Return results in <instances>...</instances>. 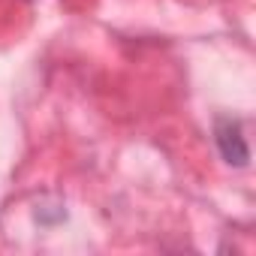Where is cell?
Returning a JSON list of instances; mask_svg holds the SVG:
<instances>
[{
    "instance_id": "cell-1",
    "label": "cell",
    "mask_w": 256,
    "mask_h": 256,
    "mask_svg": "<svg viewBox=\"0 0 256 256\" xmlns=\"http://www.w3.org/2000/svg\"><path fill=\"white\" fill-rule=\"evenodd\" d=\"M214 142L220 148V157L229 166L244 169L250 163V148H247V139H244V130H241V120H235V118H217V124H214Z\"/></svg>"
}]
</instances>
